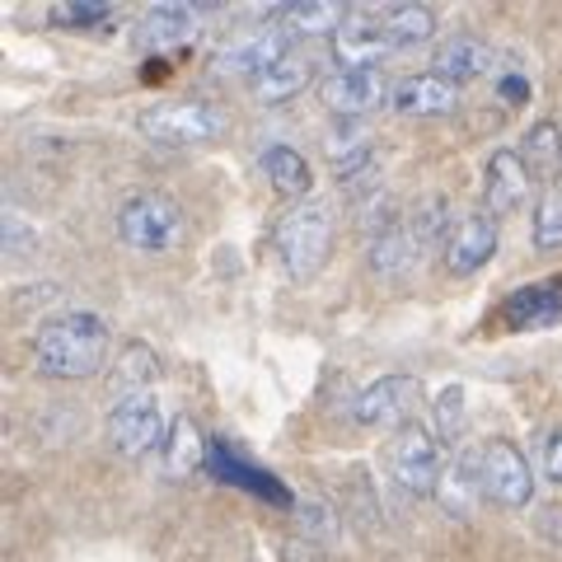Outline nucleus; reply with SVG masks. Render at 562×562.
Segmentation results:
<instances>
[{
    "mask_svg": "<svg viewBox=\"0 0 562 562\" xmlns=\"http://www.w3.org/2000/svg\"><path fill=\"white\" fill-rule=\"evenodd\" d=\"M319 99L338 117H361V113H375L380 103H394L384 66H338L333 76L319 80Z\"/></svg>",
    "mask_w": 562,
    "mask_h": 562,
    "instance_id": "obj_8",
    "label": "nucleus"
},
{
    "mask_svg": "<svg viewBox=\"0 0 562 562\" xmlns=\"http://www.w3.org/2000/svg\"><path fill=\"white\" fill-rule=\"evenodd\" d=\"M535 249L539 254H558L562 249V179L558 183H543L539 202H535Z\"/></svg>",
    "mask_w": 562,
    "mask_h": 562,
    "instance_id": "obj_29",
    "label": "nucleus"
},
{
    "mask_svg": "<svg viewBox=\"0 0 562 562\" xmlns=\"http://www.w3.org/2000/svg\"><path fill=\"white\" fill-rule=\"evenodd\" d=\"M408 235H413V244H417V254H422V258H427L441 239L450 244L454 221H450V206H446L441 192H431V198H422V202L413 206V216H408Z\"/></svg>",
    "mask_w": 562,
    "mask_h": 562,
    "instance_id": "obj_27",
    "label": "nucleus"
},
{
    "mask_svg": "<svg viewBox=\"0 0 562 562\" xmlns=\"http://www.w3.org/2000/svg\"><path fill=\"white\" fill-rule=\"evenodd\" d=\"M202 33V10L198 5H183V0H165V5H150L146 14L136 20V43L140 47H155V52H169V47H183Z\"/></svg>",
    "mask_w": 562,
    "mask_h": 562,
    "instance_id": "obj_12",
    "label": "nucleus"
},
{
    "mask_svg": "<svg viewBox=\"0 0 562 562\" xmlns=\"http://www.w3.org/2000/svg\"><path fill=\"white\" fill-rule=\"evenodd\" d=\"M380 14V29H384V38H390V47H417V43H427L431 33H436V10L431 5H413V0H398V5H384L375 10Z\"/></svg>",
    "mask_w": 562,
    "mask_h": 562,
    "instance_id": "obj_22",
    "label": "nucleus"
},
{
    "mask_svg": "<svg viewBox=\"0 0 562 562\" xmlns=\"http://www.w3.org/2000/svg\"><path fill=\"white\" fill-rule=\"evenodd\" d=\"M291 52V43H286V33H281L277 24H268V29H254V33H244V38H235V43H225L216 57H211V80H258L268 66H277L281 57Z\"/></svg>",
    "mask_w": 562,
    "mask_h": 562,
    "instance_id": "obj_9",
    "label": "nucleus"
},
{
    "mask_svg": "<svg viewBox=\"0 0 562 562\" xmlns=\"http://www.w3.org/2000/svg\"><path fill=\"white\" fill-rule=\"evenodd\" d=\"M262 173H268V183L281 192V198H291L295 206L310 202L305 192L314 183V169H310V160H305L301 150L286 146V140H277V146L262 150Z\"/></svg>",
    "mask_w": 562,
    "mask_h": 562,
    "instance_id": "obj_20",
    "label": "nucleus"
},
{
    "mask_svg": "<svg viewBox=\"0 0 562 562\" xmlns=\"http://www.w3.org/2000/svg\"><path fill=\"white\" fill-rule=\"evenodd\" d=\"M310 76H314V61L310 57H301V52H286V57H281L277 66H268L262 70V76L249 85L254 90V99L258 103H281V99H295L310 85Z\"/></svg>",
    "mask_w": 562,
    "mask_h": 562,
    "instance_id": "obj_21",
    "label": "nucleus"
},
{
    "mask_svg": "<svg viewBox=\"0 0 562 562\" xmlns=\"http://www.w3.org/2000/svg\"><path fill=\"white\" fill-rule=\"evenodd\" d=\"M479 469H483V497H492L497 506H530L535 497L530 460L506 436H492V441L479 446Z\"/></svg>",
    "mask_w": 562,
    "mask_h": 562,
    "instance_id": "obj_7",
    "label": "nucleus"
},
{
    "mask_svg": "<svg viewBox=\"0 0 562 562\" xmlns=\"http://www.w3.org/2000/svg\"><path fill=\"white\" fill-rule=\"evenodd\" d=\"M165 436H169V417H165V403L160 394H132V398H117L113 413H109V441L117 454H150V450H165Z\"/></svg>",
    "mask_w": 562,
    "mask_h": 562,
    "instance_id": "obj_6",
    "label": "nucleus"
},
{
    "mask_svg": "<svg viewBox=\"0 0 562 562\" xmlns=\"http://www.w3.org/2000/svg\"><path fill=\"white\" fill-rule=\"evenodd\" d=\"M384 52H394L390 38L380 29V14L375 10H357L347 14V24L338 29V57L342 66H380Z\"/></svg>",
    "mask_w": 562,
    "mask_h": 562,
    "instance_id": "obj_17",
    "label": "nucleus"
},
{
    "mask_svg": "<svg viewBox=\"0 0 562 562\" xmlns=\"http://www.w3.org/2000/svg\"><path fill=\"white\" fill-rule=\"evenodd\" d=\"M33 244H38V235H33L29 225L10 211V216H5V249H10V254H24V249H33Z\"/></svg>",
    "mask_w": 562,
    "mask_h": 562,
    "instance_id": "obj_33",
    "label": "nucleus"
},
{
    "mask_svg": "<svg viewBox=\"0 0 562 562\" xmlns=\"http://www.w3.org/2000/svg\"><path fill=\"white\" fill-rule=\"evenodd\" d=\"M272 24L286 38H324V33L338 38V29L347 24V10L338 0H286V5L272 10Z\"/></svg>",
    "mask_w": 562,
    "mask_h": 562,
    "instance_id": "obj_16",
    "label": "nucleus"
},
{
    "mask_svg": "<svg viewBox=\"0 0 562 562\" xmlns=\"http://www.w3.org/2000/svg\"><path fill=\"white\" fill-rule=\"evenodd\" d=\"M431 436L441 446H454L464 436V384H446L431 403Z\"/></svg>",
    "mask_w": 562,
    "mask_h": 562,
    "instance_id": "obj_31",
    "label": "nucleus"
},
{
    "mask_svg": "<svg viewBox=\"0 0 562 562\" xmlns=\"http://www.w3.org/2000/svg\"><path fill=\"white\" fill-rule=\"evenodd\" d=\"M109 347H113V333L99 314L66 310V314H52V319L38 328L33 357H38L43 375H52V380H90L103 371Z\"/></svg>",
    "mask_w": 562,
    "mask_h": 562,
    "instance_id": "obj_1",
    "label": "nucleus"
},
{
    "mask_svg": "<svg viewBox=\"0 0 562 562\" xmlns=\"http://www.w3.org/2000/svg\"><path fill=\"white\" fill-rule=\"evenodd\" d=\"M211 464H216V473H221V479H231V483H239V487H249L254 497H272V502H286V492H281V483H277V479H268V473L249 469V464L239 460V454H231L225 446H211Z\"/></svg>",
    "mask_w": 562,
    "mask_h": 562,
    "instance_id": "obj_30",
    "label": "nucleus"
},
{
    "mask_svg": "<svg viewBox=\"0 0 562 562\" xmlns=\"http://www.w3.org/2000/svg\"><path fill=\"white\" fill-rule=\"evenodd\" d=\"M272 254L291 281H314L333 254V211L324 202H301L277 221Z\"/></svg>",
    "mask_w": 562,
    "mask_h": 562,
    "instance_id": "obj_2",
    "label": "nucleus"
},
{
    "mask_svg": "<svg viewBox=\"0 0 562 562\" xmlns=\"http://www.w3.org/2000/svg\"><path fill=\"white\" fill-rule=\"evenodd\" d=\"M502 244V225L492 211H469V216L454 221V235L446 244V268L454 277H473L479 268H487L492 254Z\"/></svg>",
    "mask_w": 562,
    "mask_h": 562,
    "instance_id": "obj_11",
    "label": "nucleus"
},
{
    "mask_svg": "<svg viewBox=\"0 0 562 562\" xmlns=\"http://www.w3.org/2000/svg\"><path fill=\"white\" fill-rule=\"evenodd\" d=\"M371 155H375L371 132H366L357 117H338V127L328 132V160H333V169H338V179H351L357 169H366Z\"/></svg>",
    "mask_w": 562,
    "mask_h": 562,
    "instance_id": "obj_25",
    "label": "nucleus"
},
{
    "mask_svg": "<svg viewBox=\"0 0 562 562\" xmlns=\"http://www.w3.org/2000/svg\"><path fill=\"white\" fill-rule=\"evenodd\" d=\"M543 469H549L553 483H562V431H553L549 446H543Z\"/></svg>",
    "mask_w": 562,
    "mask_h": 562,
    "instance_id": "obj_34",
    "label": "nucleus"
},
{
    "mask_svg": "<svg viewBox=\"0 0 562 562\" xmlns=\"http://www.w3.org/2000/svg\"><path fill=\"white\" fill-rule=\"evenodd\" d=\"M520 160L530 169V179H543V183H558L562 173V127L553 117H539L525 127L520 136Z\"/></svg>",
    "mask_w": 562,
    "mask_h": 562,
    "instance_id": "obj_19",
    "label": "nucleus"
},
{
    "mask_svg": "<svg viewBox=\"0 0 562 562\" xmlns=\"http://www.w3.org/2000/svg\"><path fill=\"white\" fill-rule=\"evenodd\" d=\"M492 66H497V52H492L487 43H479V38H450V43L436 47L431 76H441L450 85H464V80L487 76Z\"/></svg>",
    "mask_w": 562,
    "mask_h": 562,
    "instance_id": "obj_18",
    "label": "nucleus"
},
{
    "mask_svg": "<svg viewBox=\"0 0 562 562\" xmlns=\"http://www.w3.org/2000/svg\"><path fill=\"white\" fill-rule=\"evenodd\" d=\"M117 239L132 244L140 254H165L183 239V211L169 192H132L127 202L117 206Z\"/></svg>",
    "mask_w": 562,
    "mask_h": 562,
    "instance_id": "obj_3",
    "label": "nucleus"
},
{
    "mask_svg": "<svg viewBox=\"0 0 562 562\" xmlns=\"http://www.w3.org/2000/svg\"><path fill=\"white\" fill-rule=\"evenodd\" d=\"M413 403H417V384L413 375H380L375 384H366V390L357 394V408H351V417L361 422V427L371 431H403L413 427Z\"/></svg>",
    "mask_w": 562,
    "mask_h": 562,
    "instance_id": "obj_10",
    "label": "nucleus"
},
{
    "mask_svg": "<svg viewBox=\"0 0 562 562\" xmlns=\"http://www.w3.org/2000/svg\"><path fill=\"white\" fill-rule=\"evenodd\" d=\"M413 262H422V254L403 221H390L384 231L371 235V272L375 277H403Z\"/></svg>",
    "mask_w": 562,
    "mask_h": 562,
    "instance_id": "obj_24",
    "label": "nucleus"
},
{
    "mask_svg": "<svg viewBox=\"0 0 562 562\" xmlns=\"http://www.w3.org/2000/svg\"><path fill=\"white\" fill-rule=\"evenodd\" d=\"M436 497L450 516H469L473 502L483 497V469H479V450L473 454H460L446 473H441V487H436Z\"/></svg>",
    "mask_w": 562,
    "mask_h": 562,
    "instance_id": "obj_23",
    "label": "nucleus"
},
{
    "mask_svg": "<svg viewBox=\"0 0 562 562\" xmlns=\"http://www.w3.org/2000/svg\"><path fill=\"white\" fill-rule=\"evenodd\" d=\"M202 460H206V446H202L198 427H192V417H173L169 436H165V450H160V469L169 473V479H188Z\"/></svg>",
    "mask_w": 562,
    "mask_h": 562,
    "instance_id": "obj_26",
    "label": "nucleus"
},
{
    "mask_svg": "<svg viewBox=\"0 0 562 562\" xmlns=\"http://www.w3.org/2000/svg\"><path fill=\"white\" fill-rule=\"evenodd\" d=\"M394 109L403 117H446V113L460 109V85L431 76V70H422V76H403L394 85Z\"/></svg>",
    "mask_w": 562,
    "mask_h": 562,
    "instance_id": "obj_14",
    "label": "nucleus"
},
{
    "mask_svg": "<svg viewBox=\"0 0 562 562\" xmlns=\"http://www.w3.org/2000/svg\"><path fill=\"white\" fill-rule=\"evenodd\" d=\"M140 132L160 146H206L225 132V117L206 99H160L140 113Z\"/></svg>",
    "mask_w": 562,
    "mask_h": 562,
    "instance_id": "obj_4",
    "label": "nucleus"
},
{
    "mask_svg": "<svg viewBox=\"0 0 562 562\" xmlns=\"http://www.w3.org/2000/svg\"><path fill=\"white\" fill-rule=\"evenodd\" d=\"M530 198V169H525L520 150H497L487 160V173H483V211L492 216H512V211L525 206Z\"/></svg>",
    "mask_w": 562,
    "mask_h": 562,
    "instance_id": "obj_13",
    "label": "nucleus"
},
{
    "mask_svg": "<svg viewBox=\"0 0 562 562\" xmlns=\"http://www.w3.org/2000/svg\"><path fill=\"white\" fill-rule=\"evenodd\" d=\"M160 375V361H155V351L146 342H127L122 347V357L113 366V394L132 398V394H150V380Z\"/></svg>",
    "mask_w": 562,
    "mask_h": 562,
    "instance_id": "obj_28",
    "label": "nucleus"
},
{
    "mask_svg": "<svg viewBox=\"0 0 562 562\" xmlns=\"http://www.w3.org/2000/svg\"><path fill=\"white\" fill-rule=\"evenodd\" d=\"M103 14H109L103 0H66V5L52 10V20L57 24H94V20H103Z\"/></svg>",
    "mask_w": 562,
    "mask_h": 562,
    "instance_id": "obj_32",
    "label": "nucleus"
},
{
    "mask_svg": "<svg viewBox=\"0 0 562 562\" xmlns=\"http://www.w3.org/2000/svg\"><path fill=\"white\" fill-rule=\"evenodd\" d=\"M502 319L506 328H549L562 319V277L535 281V286H520L502 301Z\"/></svg>",
    "mask_w": 562,
    "mask_h": 562,
    "instance_id": "obj_15",
    "label": "nucleus"
},
{
    "mask_svg": "<svg viewBox=\"0 0 562 562\" xmlns=\"http://www.w3.org/2000/svg\"><path fill=\"white\" fill-rule=\"evenodd\" d=\"M390 479L408 492V497H436L441 487V441L427 431V427H403L394 441H390Z\"/></svg>",
    "mask_w": 562,
    "mask_h": 562,
    "instance_id": "obj_5",
    "label": "nucleus"
}]
</instances>
